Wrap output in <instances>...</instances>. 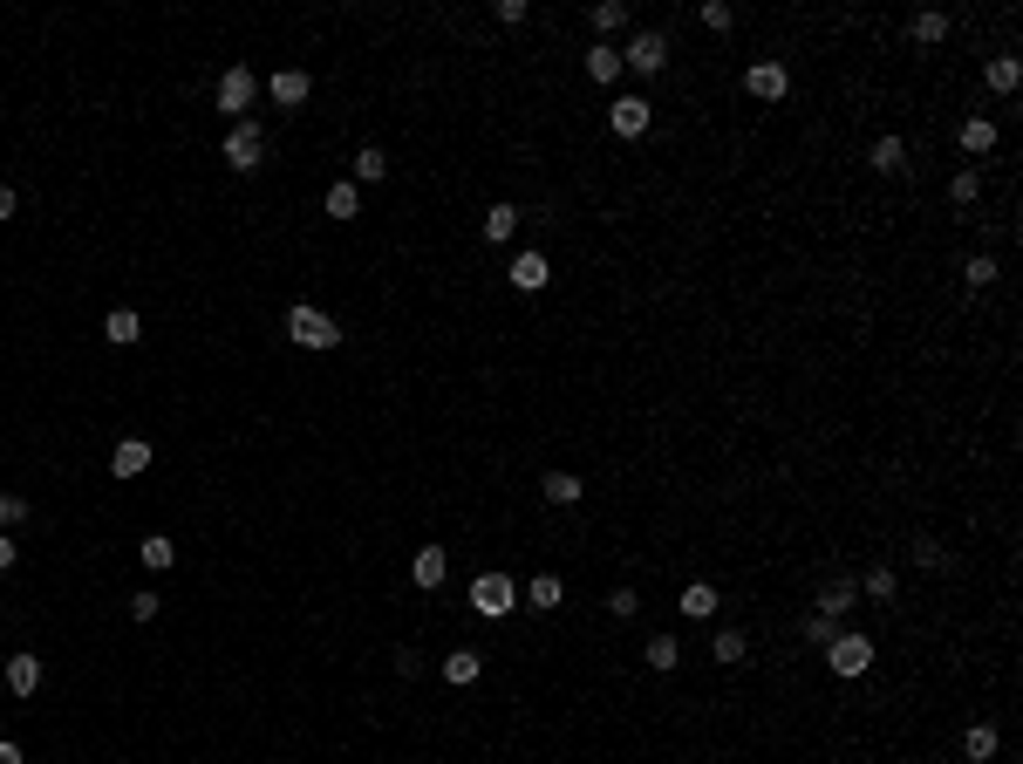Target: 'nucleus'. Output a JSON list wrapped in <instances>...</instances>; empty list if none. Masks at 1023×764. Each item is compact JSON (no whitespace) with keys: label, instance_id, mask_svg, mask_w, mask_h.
Segmentation results:
<instances>
[{"label":"nucleus","instance_id":"79ce46f5","mask_svg":"<svg viewBox=\"0 0 1023 764\" xmlns=\"http://www.w3.org/2000/svg\"><path fill=\"white\" fill-rule=\"evenodd\" d=\"M0 764H28V758H21V744H14V737H0Z\"/></svg>","mask_w":1023,"mask_h":764},{"label":"nucleus","instance_id":"dca6fc26","mask_svg":"<svg viewBox=\"0 0 1023 764\" xmlns=\"http://www.w3.org/2000/svg\"><path fill=\"white\" fill-rule=\"evenodd\" d=\"M546 280H553V273H546V253H519V260H512V287H519V294H539Z\"/></svg>","mask_w":1023,"mask_h":764},{"label":"nucleus","instance_id":"37998d69","mask_svg":"<svg viewBox=\"0 0 1023 764\" xmlns=\"http://www.w3.org/2000/svg\"><path fill=\"white\" fill-rule=\"evenodd\" d=\"M14 205H21V198H14V191L0 185V219H14Z\"/></svg>","mask_w":1023,"mask_h":764},{"label":"nucleus","instance_id":"1a4fd4ad","mask_svg":"<svg viewBox=\"0 0 1023 764\" xmlns=\"http://www.w3.org/2000/svg\"><path fill=\"white\" fill-rule=\"evenodd\" d=\"M110 471L116 478H144V471H151V444H144V437H123V444L110 451Z\"/></svg>","mask_w":1023,"mask_h":764},{"label":"nucleus","instance_id":"ea45409f","mask_svg":"<svg viewBox=\"0 0 1023 764\" xmlns=\"http://www.w3.org/2000/svg\"><path fill=\"white\" fill-rule=\"evenodd\" d=\"M607 608H614V614H621V621H628V614L642 608V594H635V587H614V594H607Z\"/></svg>","mask_w":1023,"mask_h":764},{"label":"nucleus","instance_id":"423d86ee","mask_svg":"<svg viewBox=\"0 0 1023 764\" xmlns=\"http://www.w3.org/2000/svg\"><path fill=\"white\" fill-rule=\"evenodd\" d=\"M253 96H260V76H253L246 62H232L226 76H219V110L246 123V110H253Z\"/></svg>","mask_w":1023,"mask_h":764},{"label":"nucleus","instance_id":"f257e3e1","mask_svg":"<svg viewBox=\"0 0 1023 764\" xmlns=\"http://www.w3.org/2000/svg\"><path fill=\"white\" fill-rule=\"evenodd\" d=\"M819 655L833 662V676H846V683H853V676H867V669H873V642H867V635H860V628H839V635H833V642H826V649H819Z\"/></svg>","mask_w":1023,"mask_h":764},{"label":"nucleus","instance_id":"4be33fe9","mask_svg":"<svg viewBox=\"0 0 1023 764\" xmlns=\"http://www.w3.org/2000/svg\"><path fill=\"white\" fill-rule=\"evenodd\" d=\"M873 171H880V178L908 171V144H901V137H873Z\"/></svg>","mask_w":1023,"mask_h":764},{"label":"nucleus","instance_id":"7ed1b4c3","mask_svg":"<svg viewBox=\"0 0 1023 764\" xmlns=\"http://www.w3.org/2000/svg\"><path fill=\"white\" fill-rule=\"evenodd\" d=\"M621 69H635V76H662V69H669V35H655V28L628 35V48H621Z\"/></svg>","mask_w":1023,"mask_h":764},{"label":"nucleus","instance_id":"9d476101","mask_svg":"<svg viewBox=\"0 0 1023 764\" xmlns=\"http://www.w3.org/2000/svg\"><path fill=\"white\" fill-rule=\"evenodd\" d=\"M266 89H273V103L301 110V103H307V89H314V76H307V69H273V82H266Z\"/></svg>","mask_w":1023,"mask_h":764},{"label":"nucleus","instance_id":"58836bf2","mask_svg":"<svg viewBox=\"0 0 1023 764\" xmlns=\"http://www.w3.org/2000/svg\"><path fill=\"white\" fill-rule=\"evenodd\" d=\"M914 567H921V573H942V567H948V553L935 546V539H914Z\"/></svg>","mask_w":1023,"mask_h":764},{"label":"nucleus","instance_id":"2eb2a0df","mask_svg":"<svg viewBox=\"0 0 1023 764\" xmlns=\"http://www.w3.org/2000/svg\"><path fill=\"white\" fill-rule=\"evenodd\" d=\"M983 82H989V89H996V96H1017V82H1023V62H1017V55H989Z\"/></svg>","mask_w":1023,"mask_h":764},{"label":"nucleus","instance_id":"473e14b6","mask_svg":"<svg viewBox=\"0 0 1023 764\" xmlns=\"http://www.w3.org/2000/svg\"><path fill=\"white\" fill-rule=\"evenodd\" d=\"M983 198V171H955L948 178V205H976Z\"/></svg>","mask_w":1023,"mask_h":764},{"label":"nucleus","instance_id":"bb28decb","mask_svg":"<svg viewBox=\"0 0 1023 764\" xmlns=\"http://www.w3.org/2000/svg\"><path fill=\"white\" fill-rule=\"evenodd\" d=\"M710 655H717L723 669H737V662L751 655V642H744V628H717V642H710Z\"/></svg>","mask_w":1023,"mask_h":764},{"label":"nucleus","instance_id":"2f4dec72","mask_svg":"<svg viewBox=\"0 0 1023 764\" xmlns=\"http://www.w3.org/2000/svg\"><path fill=\"white\" fill-rule=\"evenodd\" d=\"M137 560H144V567H151V573H164V567H171V560H178V546H171V539H164V533H151V539H144V546H137Z\"/></svg>","mask_w":1023,"mask_h":764},{"label":"nucleus","instance_id":"e433bc0d","mask_svg":"<svg viewBox=\"0 0 1023 764\" xmlns=\"http://www.w3.org/2000/svg\"><path fill=\"white\" fill-rule=\"evenodd\" d=\"M996 273H1003V267H996V260H989V253H976V260H969V267H962V280H969V287H976V294H983V287H996Z\"/></svg>","mask_w":1023,"mask_h":764},{"label":"nucleus","instance_id":"4468645a","mask_svg":"<svg viewBox=\"0 0 1023 764\" xmlns=\"http://www.w3.org/2000/svg\"><path fill=\"white\" fill-rule=\"evenodd\" d=\"M7 689H14V696H35L41 689V655H7Z\"/></svg>","mask_w":1023,"mask_h":764},{"label":"nucleus","instance_id":"c756f323","mask_svg":"<svg viewBox=\"0 0 1023 764\" xmlns=\"http://www.w3.org/2000/svg\"><path fill=\"white\" fill-rule=\"evenodd\" d=\"M860 594H867V601H894V594H901V573H894V567H873L867 580H860Z\"/></svg>","mask_w":1023,"mask_h":764},{"label":"nucleus","instance_id":"f3484780","mask_svg":"<svg viewBox=\"0 0 1023 764\" xmlns=\"http://www.w3.org/2000/svg\"><path fill=\"white\" fill-rule=\"evenodd\" d=\"M444 567H451V560H444V546H417L410 580H417V587H444Z\"/></svg>","mask_w":1023,"mask_h":764},{"label":"nucleus","instance_id":"aec40b11","mask_svg":"<svg viewBox=\"0 0 1023 764\" xmlns=\"http://www.w3.org/2000/svg\"><path fill=\"white\" fill-rule=\"evenodd\" d=\"M587 21H594V41H607V35H621V28H628V7H621V0H594V7H587Z\"/></svg>","mask_w":1023,"mask_h":764},{"label":"nucleus","instance_id":"393cba45","mask_svg":"<svg viewBox=\"0 0 1023 764\" xmlns=\"http://www.w3.org/2000/svg\"><path fill=\"white\" fill-rule=\"evenodd\" d=\"M539 492H546V505H580V478L573 471H546Z\"/></svg>","mask_w":1023,"mask_h":764},{"label":"nucleus","instance_id":"5701e85b","mask_svg":"<svg viewBox=\"0 0 1023 764\" xmlns=\"http://www.w3.org/2000/svg\"><path fill=\"white\" fill-rule=\"evenodd\" d=\"M908 35L921 41V48H942V41H948V14H942V7H928V14H914V28H908Z\"/></svg>","mask_w":1023,"mask_h":764},{"label":"nucleus","instance_id":"412c9836","mask_svg":"<svg viewBox=\"0 0 1023 764\" xmlns=\"http://www.w3.org/2000/svg\"><path fill=\"white\" fill-rule=\"evenodd\" d=\"M580 69H587V76H594V82H621V48H607V41H594Z\"/></svg>","mask_w":1023,"mask_h":764},{"label":"nucleus","instance_id":"f704fd0d","mask_svg":"<svg viewBox=\"0 0 1023 764\" xmlns=\"http://www.w3.org/2000/svg\"><path fill=\"white\" fill-rule=\"evenodd\" d=\"M696 21H703L710 35H730V28H737V7H723V0H703V14H696Z\"/></svg>","mask_w":1023,"mask_h":764},{"label":"nucleus","instance_id":"b1692460","mask_svg":"<svg viewBox=\"0 0 1023 764\" xmlns=\"http://www.w3.org/2000/svg\"><path fill=\"white\" fill-rule=\"evenodd\" d=\"M355 212H362V185H355V178L328 185V219H355Z\"/></svg>","mask_w":1023,"mask_h":764},{"label":"nucleus","instance_id":"c85d7f7f","mask_svg":"<svg viewBox=\"0 0 1023 764\" xmlns=\"http://www.w3.org/2000/svg\"><path fill=\"white\" fill-rule=\"evenodd\" d=\"M512 232H519V205H492V212H485V239H492V246H505Z\"/></svg>","mask_w":1023,"mask_h":764},{"label":"nucleus","instance_id":"c9c22d12","mask_svg":"<svg viewBox=\"0 0 1023 764\" xmlns=\"http://www.w3.org/2000/svg\"><path fill=\"white\" fill-rule=\"evenodd\" d=\"M833 635H839V621H833V614H819V608L805 614V642H812V649H826Z\"/></svg>","mask_w":1023,"mask_h":764},{"label":"nucleus","instance_id":"72a5a7b5","mask_svg":"<svg viewBox=\"0 0 1023 764\" xmlns=\"http://www.w3.org/2000/svg\"><path fill=\"white\" fill-rule=\"evenodd\" d=\"M382 178H389V157H382L376 144H369V151L355 157V185H382Z\"/></svg>","mask_w":1023,"mask_h":764},{"label":"nucleus","instance_id":"0eeeda50","mask_svg":"<svg viewBox=\"0 0 1023 764\" xmlns=\"http://www.w3.org/2000/svg\"><path fill=\"white\" fill-rule=\"evenodd\" d=\"M744 89H751L758 103H785V89H792V69L764 55V62H751V69H744Z\"/></svg>","mask_w":1023,"mask_h":764},{"label":"nucleus","instance_id":"a19ab883","mask_svg":"<svg viewBox=\"0 0 1023 764\" xmlns=\"http://www.w3.org/2000/svg\"><path fill=\"white\" fill-rule=\"evenodd\" d=\"M130 614L137 621H157V594H130Z\"/></svg>","mask_w":1023,"mask_h":764},{"label":"nucleus","instance_id":"ddd939ff","mask_svg":"<svg viewBox=\"0 0 1023 764\" xmlns=\"http://www.w3.org/2000/svg\"><path fill=\"white\" fill-rule=\"evenodd\" d=\"M478 676H485V655H478V649H451V655H444V683L464 689V683H478Z\"/></svg>","mask_w":1023,"mask_h":764},{"label":"nucleus","instance_id":"6ab92c4d","mask_svg":"<svg viewBox=\"0 0 1023 764\" xmlns=\"http://www.w3.org/2000/svg\"><path fill=\"white\" fill-rule=\"evenodd\" d=\"M103 335H110L116 348H130L137 335H144V314L137 307H110V321H103Z\"/></svg>","mask_w":1023,"mask_h":764},{"label":"nucleus","instance_id":"a211bd4d","mask_svg":"<svg viewBox=\"0 0 1023 764\" xmlns=\"http://www.w3.org/2000/svg\"><path fill=\"white\" fill-rule=\"evenodd\" d=\"M676 608L689 614V621H710V614H717V587H710V580H689V587H682V601H676Z\"/></svg>","mask_w":1023,"mask_h":764},{"label":"nucleus","instance_id":"6e6552de","mask_svg":"<svg viewBox=\"0 0 1023 764\" xmlns=\"http://www.w3.org/2000/svg\"><path fill=\"white\" fill-rule=\"evenodd\" d=\"M607 123H614V137H648V123H655V110H648L642 96H621V103L607 110Z\"/></svg>","mask_w":1023,"mask_h":764},{"label":"nucleus","instance_id":"a878e982","mask_svg":"<svg viewBox=\"0 0 1023 764\" xmlns=\"http://www.w3.org/2000/svg\"><path fill=\"white\" fill-rule=\"evenodd\" d=\"M853 608H860V587H853V580H833V587L819 594V614H833V621H839V614H853Z\"/></svg>","mask_w":1023,"mask_h":764},{"label":"nucleus","instance_id":"4c0bfd02","mask_svg":"<svg viewBox=\"0 0 1023 764\" xmlns=\"http://www.w3.org/2000/svg\"><path fill=\"white\" fill-rule=\"evenodd\" d=\"M28 512H35V505H28L21 492H0V526H28Z\"/></svg>","mask_w":1023,"mask_h":764},{"label":"nucleus","instance_id":"39448f33","mask_svg":"<svg viewBox=\"0 0 1023 764\" xmlns=\"http://www.w3.org/2000/svg\"><path fill=\"white\" fill-rule=\"evenodd\" d=\"M287 335H294L301 348H335V342H341V328L328 321V314H321V307H307V301L287 314Z\"/></svg>","mask_w":1023,"mask_h":764},{"label":"nucleus","instance_id":"20e7f679","mask_svg":"<svg viewBox=\"0 0 1023 764\" xmlns=\"http://www.w3.org/2000/svg\"><path fill=\"white\" fill-rule=\"evenodd\" d=\"M260 157H266V130L246 116V123H232L226 130V164L232 171H260Z\"/></svg>","mask_w":1023,"mask_h":764},{"label":"nucleus","instance_id":"9b49d317","mask_svg":"<svg viewBox=\"0 0 1023 764\" xmlns=\"http://www.w3.org/2000/svg\"><path fill=\"white\" fill-rule=\"evenodd\" d=\"M996 751H1003V730H996V724H969V730H962V758H969V764H989Z\"/></svg>","mask_w":1023,"mask_h":764},{"label":"nucleus","instance_id":"cd10ccee","mask_svg":"<svg viewBox=\"0 0 1023 764\" xmlns=\"http://www.w3.org/2000/svg\"><path fill=\"white\" fill-rule=\"evenodd\" d=\"M526 601H532V608H539V614H553V608H560V601H567V587H560V573H539V580H532V587H526Z\"/></svg>","mask_w":1023,"mask_h":764},{"label":"nucleus","instance_id":"f03ea898","mask_svg":"<svg viewBox=\"0 0 1023 764\" xmlns=\"http://www.w3.org/2000/svg\"><path fill=\"white\" fill-rule=\"evenodd\" d=\"M512 608H519V587H512V573H478V580H471V614H485V621H505Z\"/></svg>","mask_w":1023,"mask_h":764},{"label":"nucleus","instance_id":"f8f14e48","mask_svg":"<svg viewBox=\"0 0 1023 764\" xmlns=\"http://www.w3.org/2000/svg\"><path fill=\"white\" fill-rule=\"evenodd\" d=\"M955 144H962L969 157H989L996 151V123H989V116H969V123L955 130Z\"/></svg>","mask_w":1023,"mask_h":764},{"label":"nucleus","instance_id":"7c9ffc66","mask_svg":"<svg viewBox=\"0 0 1023 764\" xmlns=\"http://www.w3.org/2000/svg\"><path fill=\"white\" fill-rule=\"evenodd\" d=\"M676 662H682V642H676V635H655V642H648V669H655V676H669Z\"/></svg>","mask_w":1023,"mask_h":764},{"label":"nucleus","instance_id":"c03bdc74","mask_svg":"<svg viewBox=\"0 0 1023 764\" xmlns=\"http://www.w3.org/2000/svg\"><path fill=\"white\" fill-rule=\"evenodd\" d=\"M7 567H14V539L0 533V573H7Z\"/></svg>","mask_w":1023,"mask_h":764}]
</instances>
